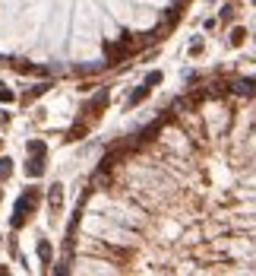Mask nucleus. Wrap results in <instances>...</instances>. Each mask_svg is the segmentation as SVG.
I'll return each mask as SVG.
<instances>
[{
  "instance_id": "1",
  "label": "nucleus",
  "mask_w": 256,
  "mask_h": 276,
  "mask_svg": "<svg viewBox=\"0 0 256 276\" xmlns=\"http://www.w3.org/2000/svg\"><path fill=\"white\" fill-rule=\"evenodd\" d=\"M38 203H42V191L38 187H25L22 197L16 200V206H13V219H10V228H22L29 216L38 210Z\"/></svg>"
},
{
  "instance_id": "2",
  "label": "nucleus",
  "mask_w": 256,
  "mask_h": 276,
  "mask_svg": "<svg viewBox=\"0 0 256 276\" xmlns=\"http://www.w3.org/2000/svg\"><path fill=\"white\" fill-rule=\"evenodd\" d=\"M0 64H6V67H13L16 73H35V76H44V67H35V64H25L22 57H0Z\"/></svg>"
},
{
  "instance_id": "3",
  "label": "nucleus",
  "mask_w": 256,
  "mask_h": 276,
  "mask_svg": "<svg viewBox=\"0 0 256 276\" xmlns=\"http://www.w3.org/2000/svg\"><path fill=\"white\" fill-rule=\"evenodd\" d=\"M48 206H51V213H60V206H64V187H60V184H51V191H48Z\"/></svg>"
},
{
  "instance_id": "4",
  "label": "nucleus",
  "mask_w": 256,
  "mask_h": 276,
  "mask_svg": "<svg viewBox=\"0 0 256 276\" xmlns=\"http://www.w3.org/2000/svg\"><path fill=\"white\" fill-rule=\"evenodd\" d=\"M25 175H29V178H42V175H44V159L42 156H32L29 165H25Z\"/></svg>"
},
{
  "instance_id": "5",
  "label": "nucleus",
  "mask_w": 256,
  "mask_h": 276,
  "mask_svg": "<svg viewBox=\"0 0 256 276\" xmlns=\"http://www.w3.org/2000/svg\"><path fill=\"white\" fill-rule=\"evenodd\" d=\"M149 92H152V86H139V89H133V96H130V102H127V105H130V108H136V105L139 102H146V99H149Z\"/></svg>"
},
{
  "instance_id": "6",
  "label": "nucleus",
  "mask_w": 256,
  "mask_h": 276,
  "mask_svg": "<svg viewBox=\"0 0 256 276\" xmlns=\"http://www.w3.org/2000/svg\"><path fill=\"white\" fill-rule=\"evenodd\" d=\"M38 260H42V264H51V260H54V248H51L48 238L38 241Z\"/></svg>"
},
{
  "instance_id": "7",
  "label": "nucleus",
  "mask_w": 256,
  "mask_h": 276,
  "mask_svg": "<svg viewBox=\"0 0 256 276\" xmlns=\"http://www.w3.org/2000/svg\"><path fill=\"white\" fill-rule=\"evenodd\" d=\"M44 152H48V146H44L42 140H29V156H42L44 159Z\"/></svg>"
},
{
  "instance_id": "8",
  "label": "nucleus",
  "mask_w": 256,
  "mask_h": 276,
  "mask_svg": "<svg viewBox=\"0 0 256 276\" xmlns=\"http://www.w3.org/2000/svg\"><path fill=\"white\" fill-rule=\"evenodd\" d=\"M244 42H247V29H240V25H237V29H231V45H234V48H240Z\"/></svg>"
},
{
  "instance_id": "9",
  "label": "nucleus",
  "mask_w": 256,
  "mask_h": 276,
  "mask_svg": "<svg viewBox=\"0 0 256 276\" xmlns=\"http://www.w3.org/2000/svg\"><path fill=\"white\" fill-rule=\"evenodd\" d=\"M13 175V159H0V178H10Z\"/></svg>"
},
{
  "instance_id": "10",
  "label": "nucleus",
  "mask_w": 256,
  "mask_h": 276,
  "mask_svg": "<svg viewBox=\"0 0 256 276\" xmlns=\"http://www.w3.org/2000/svg\"><path fill=\"white\" fill-rule=\"evenodd\" d=\"M51 89V86L48 83H42V86H35V89H32L29 92V96H25V102H32V99H38V96H44V92H48Z\"/></svg>"
},
{
  "instance_id": "11",
  "label": "nucleus",
  "mask_w": 256,
  "mask_h": 276,
  "mask_svg": "<svg viewBox=\"0 0 256 276\" xmlns=\"http://www.w3.org/2000/svg\"><path fill=\"white\" fill-rule=\"evenodd\" d=\"M13 99H16V96H13V89H6V86L0 83V102H3V105H10Z\"/></svg>"
},
{
  "instance_id": "12",
  "label": "nucleus",
  "mask_w": 256,
  "mask_h": 276,
  "mask_svg": "<svg viewBox=\"0 0 256 276\" xmlns=\"http://www.w3.org/2000/svg\"><path fill=\"white\" fill-rule=\"evenodd\" d=\"M161 83V70H152L149 76H146V86H158Z\"/></svg>"
},
{
  "instance_id": "13",
  "label": "nucleus",
  "mask_w": 256,
  "mask_h": 276,
  "mask_svg": "<svg viewBox=\"0 0 256 276\" xmlns=\"http://www.w3.org/2000/svg\"><path fill=\"white\" fill-rule=\"evenodd\" d=\"M231 16H234V6H231V3L221 6V23H231Z\"/></svg>"
},
{
  "instance_id": "14",
  "label": "nucleus",
  "mask_w": 256,
  "mask_h": 276,
  "mask_svg": "<svg viewBox=\"0 0 256 276\" xmlns=\"http://www.w3.org/2000/svg\"><path fill=\"white\" fill-rule=\"evenodd\" d=\"M199 51H203V38H196V42L190 45V54H199Z\"/></svg>"
},
{
  "instance_id": "15",
  "label": "nucleus",
  "mask_w": 256,
  "mask_h": 276,
  "mask_svg": "<svg viewBox=\"0 0 256 276\" xmlns=\"http://www.w3.org/2000/svg\"><path fill=\"white\" fill-rule=\"evenodd\" d=\"M6 121H10V114H6V111H0V124H6Z\"/></svg>"
},
{
  "instance_id": "16",
  "label": "nucleus",
  "mask_w": 256,
  "mask_h": 276,
  "mask_svg": "<svg viewBox=\"0 0 256 276\" xmlns=\"http://www.w3.org/2000/svg\"><path fill=\"white\" fill-rule=\"evenodd\" d=\"M0 200H3V194H0Z\"/></svg>"
},
{
  "instance_id": "17",
  "label": "nucleus",
  "mask_w": 256,
  "mask_h": 276,
  "mask_svg": "<svg viewBox=\"0 0 256 276\" xmlns=\"http://www.w3.org/2000/svg\"><path fill=\"white\" fill-rule=\"evenodd\" d=\"M253 3H256V0H253Z\"/></svg>"
}]
</instances>
